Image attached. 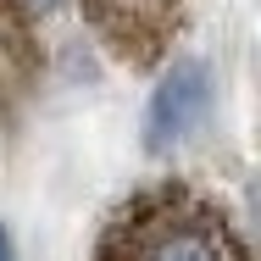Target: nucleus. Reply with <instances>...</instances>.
Returning <instances> with one entry per match:
<instances>
[{
    "label": "nucleus",
    "mask_w": 261,
    "mask_h": 261,
    "mask_svg": "<svg viewBox=\"0 0 261 261\" xmlns=\"http://www.w3.org/2000/svg\"><path fill=\"white\" fill-rule=\"evenodd\" d=\"M95 261H250L222 200L195 184H150L106 222Z\"/></svg>",
    "instance_id": "nucleus-1"
},
{
    "label": "nucleus",
    "mask_w": 261,
    "mask_h": 261,
    "mask_svg": "<svg viewBox=\"0 0 261 261\" xmlns=\"http://www.w3.org/2000/svg\"><path fill=\"white\" fill-rule=\"evenodd\" d=\"M184 6H189V0H84L95 34H100L122 61H134V67L161 61L167 39H172L178 22H184Z\"/></svg>",
    "instance_id": "nucleus-2"
},
{
    "label": "nucleus",
    "mask_w": 261,
    "mask_h": 261,
    "mask_svg": "<svg viewBox=\"0 0 261 261\" xmlns=\"http://www.w3.org/2000/svg\"><path fill=\"white\" fill-rule=\"evenodd\" d=\"M211 111V72L206 61H172L150 89L145 106V150L150 156H172Z\"/></svg>",
    "instance_id": "nucleus-3"
},
{
    "label": "nucleus",
    "mask_w": 261,
    "mask_h": 261,
    "mask_svg": "<svg viewBox=\"0 0 261 261\" xmlns=\"http://www.w3.org/2000/svg\"><path fill=\"white\" fill-rule=\"evenodd\" d=\"M0 261H11V239L6 233H0Z\"/></svg>",
    "instance_id": "nucleus-4"
}]
</instances>
